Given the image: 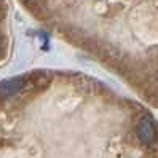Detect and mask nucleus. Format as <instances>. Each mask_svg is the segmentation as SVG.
I'll list each match as a JSON object with an SVG mask.
<instances>
[{
    "label": "nucleus",
    "instance_id": "f257e3e1",
    "mask_svg": "<svg viewBox=\"0 0 158 158\" xmlns=\"http://www.w3.org/2000/svg\"><path fill=\"white\" fill-rule=\"evenodd\" d=\"M136 133H137V137L144 145H152L156 139V129H155V123L152 117H142L137 123V128H136Z\"/></svg>",
    "mask_w": 158,
    "mask_h": 158
},
{
    "label": "nucleus",
    "instance_id": "f03ea898",
    "mask_svg": "<svg viewBox=\"0 0 158 158\" xmlns=\"http://www.w3.org/2000/svg\"><path fill=\"white\" fill-rule=\"evenodd\" d=\"M26 85L24 78L21 77H16V78H8L0 81V98H10L16 93H19Z\"/></svg>",
    "mask_w": 158,
    "mask_h": 158
}]
</instances>
